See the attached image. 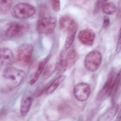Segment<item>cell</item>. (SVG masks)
Wrapping results in <instances>:
<instances>
[{
    "mask_svg": "<svg viewBox=\"0 0 121 121\" xmlns=\"http://www.w3.org/2000/svg\"><path fill=\"white\" fill-rule=\"evenodd\" d=\"M55 70V67L54 68L52 65H48L45 69L43 74V78L45 80L47 79L52 75L53 73Z\"/></svg>",
    "mask_w": 121,
    "mask_h": 121,
    "instance_id": "obj_21",
    "label": "cell"
},
{
    "mask_svg": "<svg viewBox=\"0 0 121 121\" xmlns=\"http://www.w3.org/2000/svg\"><path fill=\"white\" fill-rule=\"evenodd\" d=\"M33 50V47L31 43H24L20 45L16 53V60L18 63L24 66L28 65L31 59Z\"/></svg>",
    "mask_w": 121,
    "mask_h": 121,
    "instance_id": "obj_5",
    "label": "cell"
},
{
    "mask_svg": "<svg viewBox=\"0 0 121 121\" xmlns=\"http://www.w3.org/2000/svg\"><path fill=\"white\" fill-rule=\"evenodd\" d=\"M96 37V34L91 29H84L80 31L78 38L81 44L85 46L91 47L94 44Z\"/></svg>",
    "mask_w": 121,
    "mask_h": 121,
    "instance_id": "obj_10",
    "label": "cell"
},
{
    "mask_svg": "<svg viewBox=\"0 0 121 121\" xmlns=\"http://www.w3.org/2000/svg\"><path fill=\"white\" fill-rule=\"evenodd\" d=\"M58 108L59 112L63 114L70 113L71 112V107L67 104H61Z\"/></svg>",
    "mask_w": 121,
    "mask_h": 121,
    "instance_id": "obj_23",
    "label": "cell"
},
{
    "mask_svg": "<svg viewBox=\"0 0 121 121\" xmlns=\"http://www.w3.org/2000/svg\"><path fill=\"white\" fill-rule=\"evenodd\" d=\"M52 8L55 12H59L60 10V0H49Z\"/></svg>",
    "mask_w": 121,
    "mask_h": 121,
    "instance_id": "obj_24",
    "label": "cell"
},
{
    "mask_svg": "<svg viewBox=\"0 0 121 121\" xmlns=\"http://www.w3.org/2000/svg\"><path fill=\"white\" fill-rule=\"evenodd\" d=\"M66 78V75H61L56 78L47 88V93L50 94L53 93Z\"/></svg>",
    "mask_w": 121,
    "mask_h": 121,
    "instance_id": "obj_15",
    "label": "cell"
},
{
    "mask_svg": "<svg viewBox=\"0 0 121 121\" xmlns=\"http://www.w3.org/2000/svg\"><path fill=\"white\" fill-rule=\"evenodd\" d=\"M28 29L27 24L20 22H10L6 24L0 30V37L3 40H8L20 37Z\"/></svg>",
    "mask_w": 121,
    "mask_h": 121,
    "instance_id": "obj_1",
    "label": "cell"
},
{
    "mask_svg": "<svg viewBox=\"0 0 121 121\" xmlns=\"http://www.w3.org/2000/svg\"><path fill=\"white\" fill-rule=\"evenodd\" d=\"M117 15L119 18H121V0L119 1Z\"/></svg>",
    "mask_w": 121,
    "mask_h": 121,
    "instance_id": "obj_28",
    "label": "cell"
},
{
    "mask_svg": "<svg viewBox=\"0 0 121 121\" xmlns=\"http://www.w3.org/2000/svg\"><path fill=\"white\" fill-rule=\"evenodd\" d=\"M109 0H97L94 6V13H98L102 8L103 6Z\"/></svg>",
    "mask_w": 121,
    "mask_h": 121,
    "instance_id": "obj_22",
    "label": "cell"
},
{
    "mask_svg": "<svg viewBox=\"0 0 121 121\" xmlns=\"http://www.w3.org/2000/svg\"><path fill=\"white\" fill-rule=\"evenodd\" d=\"M36 8L32 5L27 3L18 4L11 11V15L17 19H24L32 16L36 13Z\"/></svg>",
    "mask_w": 121,
    "mask_h": 121,
    "instance_id": "obj_3",
    "label": "cell"
},
{
    "mask_svg": "<svg viewBox=\"0 0 121 121\" xmlns=\"http://www.w3.org/2000/svg\"><path fill=\"white\" fill-rule=\"evenodd\" d=\"M91 88L87 83L81 82L75 86L73 93L75 97L78 101L84 102L86 101L90 96Z\"/></svg>",
    "mask_w": 121,
    "mask_h": 121,
    "instance_id": "obj_7",
    "label": "cell"
},
{
    "mask_svg": "<svg viewBox=\"0 0 121 121\" xmlns=\"http://www.w3.org/2000/svg\"><path fill=\"white\" fill-rule=\"evenodd\" d=\"M110 24V19L108 16H106L104 17L103 23V28H107Z\"/></svg>",
    "mask_w": 121,
    "mask_h": 121,
    "instance_id": "obj_27",
    "label": "cell"
},
{
    "mask_svg": "<svg viewBox=\"0 0 121 121\" xmlns=\"http://www.w3.org/2000/svg\"><path fill=\"white\" fill-rule=\"evenodd\" d=\"M77 30V25L76 21L72 23L67 31V35L64 47L66 50H67L72 46L73 43Z\"/></svg>",
    "mask_w": 121,
    "mask_h": 121,
    "instance_id": "obj_13",
    "label": "cell"
},
{
    "mask_svg": "<svg viewBox=\"0 0 121 121\" xmlns=\"http://www.w3.org/2000/svg\"><path fill=\"white\" fill-rule=\"evenodd\" d=\"M33 95L32 92L27 91L23 96L20 106V113L21 116L25 117L27 114L32 103Z\"/></svg>",
    "mask_w": 121,
    "mask_h": 121,
    "instance_id": "obj_11",
    "label": "cell"
},
{
    "mask_svg": "<svg viewBox=\"0 0 121 121\" xmlns=\"http://www.w3.org/2000/svg\"><path fill=\"white\" fill-rule=\"evenodd\" d=\"M25 75V74L23 70L11 67L4 70L2 74L4 79L10 82L13 87L20 84L23 81Z\"/></svg>",
    "mask_w": 121,
    "mask_h": 121,
    "instance_id": "obj_2",
    "label": "cell"
},
{
    "mask_svg": "<svg viewBox=\"0 0 121 121\" xmlns=\"http://www.w3.org/2000/svg\"><path fill=\"white\" fill-rule=\"evenodd\" d=\"M102 60V55L100 52L97 50L92 51L85 57V67L89 72H96L100 67Z\"/></svg>",
    "mask_w": 121,
    "mask_h": 121,
    "instance_id": "obj_4",
    "label": "cell"
},
{
    "mask_svg": "<svg viewBox=\"0 0 121 121\" xmlns=\"http://www.w3.org/2000/svg\"><path fill=\"white\" fill-rule=\"evenodd\" d=\"M114 80L113 72L112 71L109 73L108 79L102 89L97 95V99L99 101L104 100L112 94Z\"/></svg>",
    "mask_w": 121,
    "mask_h": 121,
    "instance_id": "obj_8",
    "label": "cell"
},
{
    "mask_svg": "<svg viewBox=\"0 0 121 121\" xmlns=\"http://www.w3.org/2000/svg\"><path fill=\"white\" fill-rule=\"evenodd\" d=\"M0 68L3 70L10 67L14 60L13 52L11 50L7 48L0 49Z\"/></svg>",
    "mask_w": 121,
    "mask_h": 121,
    "instance_id": "obj_9",
    "label": "cell"
},
{
    "mask_svg": "<svg viewBox=\"0 0 121 121\" xmlns=\"http://www.w3.org/2000/svg\"><path fill=\"white\" fill-rule=\"evenodd\" d=\"M64 59L63 55H60L59 60L56 63L55 70L59 73L64 72L67 69L65 64Z\"/></svg>",
    "mask_w": 121,
    "mask_h": 121,
    "instance_id": "obj_20",
    "label": "cell"
},
{
    "mask_svg": "<svg viewBox=\"0 0 121 121\" xmlns=\"http://www.w3.org/2000/svg\"><path fill=\"white\" fill-rule=\"evenodd\" d=\"M116 51L117 53H119L121 51V27L120 29L118 39L117 41Z\"/></svg>",
    "mask_w": 121,
    "mask_h": 121,
    "instance_id": "obj_26",
    "label": "cell"
},
{
    "mask_svg": "<svg viewBox=\"0 0 121 121\" xmlns=\"http://www.w3.org/2000/svg\"><path fill=\"white\" fill-rule=\"evenodd\" d=\"M56 19L53 17L41 18L38 20L37 23V30L41 35H50L54 32L56 27Z\"/></svg>",
    "mask_w": 121,
    "mask_h": 121,
    "instance_id": "obj_6",
    "label": "cell"
},
{
    "mask_svg": "<svg viewBox=\"0 0 121 121\" xmlns=\"http://www.w3.org/2000/svg\"><path fill=\"white\" fill-rule=\"evenodd\" d=\"M45 89L46 87L45 86H41L39 87L36 91L35 94L36 96L38 97L40 96L42 94H43Z\"/></svg>",
    "mask_w": 121,
    "mask_h": 121,
    "instance_id": "obj_25",
    "label": "cell"
},
{
    "mask_svg": "<svg viewBox=\"0 0 121 121\" xmlns=\"http://www.w3.org/2000/svg\"><path fill=\"white\" fill-rule=\"evenodd\" d=\"M74 21L69 16H62L60 18L59 22L60 28L62 30L67 31Z\"/></svg>",
    "mask_w": 121,
    "mask_h": 121,
    "instance_id": "obj_16",
    "label": "cell"
},
{
    "mask_svg": "<svg viewBox=\"0 0 121 121\" xmlns=\"http://www.w3.org/2000/svg\"><path fill=\"white\" fill-rule=\"evenodd\" d=\"M78 55L74 50H70L67 54L64 59L66 68H70L76 63L78 59Z\"/></svg>",
    "mask_w": 121,
    "mask_h": 121,
    "instance_id": "obj_14",
    "label": "cell"
},
{
    "mask_svg": "<svg viewBox=\"0 0 121 121\" xmlns=\"http://www.w3.org/2000/svg\"><path fill=\"white\" fill-rule=\"evenodd\" d=\"M116 5L111 2L105 4L102 8V11L108 15L113 14L116 11Z\"/></svg>",
    "mask_w": 121,
    "mask_h": 121,
    "instance_id": "obj_19",
    "label": "cell"
},
{
    "mask_svg": "<svg viewBox=\"0 0 121 121\" xmlns=\"http://www.w3.org/2000/svg\"><path fill=\"white\" fill-rule=\"evenodd\" d=\"M119 109L118 104H115L104 114L102 118V121H111L113 119Z\"/></svg>",
    "mask_w": 121,
    "mask_h": 121,
    "instance_id": "obj_17",
    "label": "cell"
},
{
    "mask_svg": "<svg viewBox=\"0 0 121 121\" xmlns=\"http://www.w3.org/2000/svg\"><path fill=\"white\" fill-rule=\"evenodd\" d=\"M52 55L51 54H49L46 56L45 58L41 60L38 64L37 68L35 72L31 74L29 78L28 83L30 85H34L37 82L40 75L47 63L49 60L51 58Z\"/></svg>",
    "mask_w": 121,
    "mask_h": 121,
    "instance_id": "obj_12",
    "label": "cell"
},
{
    "mask_svg": "<svg viewBox=\"0 0 121 121\" xmlns=\"http://www.w3.org/2000/svg\"><path fill=\"white\" fill-rule=\"evenodd\" d=\"M13 0H0L1 13L5 14L10 10L13 5Z\"/></svg>",
    "mask_w": 121,
    "mask_h": 121,
    "instance_id": "obj_18",
    "label": "cell"
},
{
    "mask_svg": "<svg viewBox=\"0 0 121 121\" xmlns=\"http://www.w3.org/2000/svg\"><path fill=\"white\" fill-rule=\"evenodd\" d=\"M118 118L119 119H121V108L119 113L118 115Z\"/></svg>",
    "mask_w": 121,
    "mask_h": 121,
    "instance_id": "obj_29",
    "label": "cell"
}]
</instances>
